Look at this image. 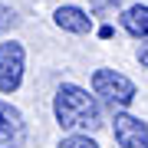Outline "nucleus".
Returning a JSON list of instances; mask_svg holds the SVG:
<instances>
[{
  "mask_svg": "<svg viewBox=\"0 0 148 148\" xmlns=\"http://www.w3.org/2000/svg\"><path fill=\"white\" fill-rule=\"evenodd\" d=\"M53 115L59 122V128H69V132L82 135V132H95L102 125V109L95 102V95H89L82 86L63 82L56 89L53 99Z\"/></svg>",
  "mask_w": 148,
  "mask_h": 148,
  "instance_id": "1",
  "label": "nucleus"
},
{
  "mask_svg": "<svg viewBox=\"0 0 148 148\" xmlns=\"http://www.w3.org/2000/svg\"><path fill=\"white\" fill-rule=\"evenodd\" d=\"M92 92L102 102H109L112 109H128L135 102V95H138L135 82L128 76L115 73V69H95L92 73Z\"/></svg>",
  "mask_w": 148,
  "mask_h": 148,
  "instance_id": "2",
  "label": "nucleus"
},
{
  "mask_svg": "<svg viewBox=\"0 0 148 148\" xmlns=\"http://www.w3.org/2000/svg\"><path fill=\"white\" fill-rule=\"evenodd\" d=\"M23 69H27V49H23V43H16V40L0 43V92H16L20 89Z\"/></svg>",
  "mask_w": 148,
  "mask_h": 148,
  "instance_id": "3",
  "label": "nucleus"
},
{
  "mask_svg": "<svg viewBox=\"0 0 148 148\" xmlns=\"http://www.w3.org/2000/svg\"><path fill=\"white\" fill-rule=\"evenodd\" d=\"M112 135H115L119 148H148V125L132 112H115Z\"/></svg>",
  "mask_w": 148,
  "mask_h": 148,
  "instance_id": "4",
  "label": "nucleus"
},
{
  "mask_svg": "<svg viewBox=\"0 0 148 148\" xmlns=\"http://www.w3.org/2000/svg\"><path fill=\"white\" fill-rule=\"evenodd\" d=\"M23 142H27V125L20 109L0 99V148H23Z\"/></svg>",
  "mask_w": 148,
  "mask_h": 148,
  "instance_id": "5",
  "label": "nucleus"
},
{
  "mask_svg": "<svg viewBox=\"0 0 148 148\" xmlns=\"http://www.w3.org/2000/svg\"><path fill=\"white\" fill-rule=\"evenodd\" d=\"M53 20H56V27L66 30V33H89L92 30V16L86 10H79V7H59L53 13Z\"/></svg>",
  "mask_w": 148,
  "mask_h": 148,
  "instance_id": "6",
  "label": "nucleus"
},
{
  "mask_svg": "<svg viewBox=\"0 0 148 148\" xmlns=\"http://www.w3.org/2000/svg\"><path fill=\"white\" fill-rule=\"evenodd\" d=\"M122 27H125V33H132L135 40H145L148 43V7L145 3L128 7V10L122 13Z\"/></svg>",
  "mask_w": 148,
  "mask_h": 148,
  "instance_id": "7",
  "label": "nucleus"
},
{
  "mask_svg": "<svg viewBox=\"0 0 148 148\" xmlns=\"http://www.w3.org/2000/svg\"><path fill=\"white\" fill-rule=\"evenodd\" d=\"M59 148H99V145H95V138H89V135H66L63 142H59Z\"/></svg>",
  "mask_w": 148,
  "mask_h": 148,
  "instance_id": "8",
  "label": "nucleus"
},
{
  "mask_svg": "<svg viewBox=\"0 0 148 148\" xmlns=\"http://www.w3.org/2000/svg\"><path fill=\"white\" fill-rule=\"evenodd\" d=\"M10 23H13V10L0 3V30H3V27H10Z\"/></svg>",
  "mask_w": 148,
  "mask_h": 148,
  "instance_id": "9",
  "label": "nucleus"
},
{
  "mask_svg": "<svg viewBox=\"0 0 148 148\" xmlns=\"http://www.w3.org/2000/svg\"><path fill=\"white\" fill-rule=\"evenodd\" d=\"M138 63H142V66H148V46H142V49H138Z\"/></svg>",
  "mask_w": 148,
  "mask_h": 148,
  "instance_id": "10",
  "label": "nucleus"
},
{
  "mask_svg": "<svg viewBox=\"0 0 148 148\" xmlns=\"http://www.w3.org/2000/svg\"><path fill=\"white\" fill-rule=\"evenodd\" d=\"M95 3H102V7H112V3H119V0H95Z\"/></svg>",
  "mask_w": 148,
  "mask_h": 148,
  "instance_id": "11",
  "label": "nucleus"
}]
</instances>
